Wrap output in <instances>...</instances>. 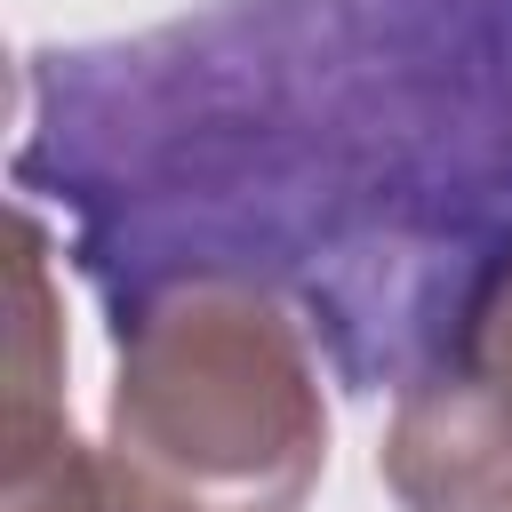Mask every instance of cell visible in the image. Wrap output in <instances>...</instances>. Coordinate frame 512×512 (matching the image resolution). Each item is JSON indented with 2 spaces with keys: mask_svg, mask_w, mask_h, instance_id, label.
I'll return each mask as SVG.
<instances>
[{
  "mask_svg": "<svg viewBox=\"0 0 512 512\" xmlns=\"http://www.w3.org/2000/svg\"><path fill=\"white\" fill-rule=\"evenodd\" d=\"M16 184L72 216L104 304L232 272L400 392L512 240V0H208L40 48Z\"/></svg>",
  "mask_w": 512,
  "mask_h": 512,
  "instance_id": "obj_1",
  "label": "cell"
},
{
  "mask_svg": "<svg viewBox=\"0 0 512 512\" xmlns=\"http://www.w3.org/2000/svg\"><path fill=\"white\" fill-rule=\"evenodd\" d=\"M376 472L400 512H512V240L448 312L424 376L392 392Z\"/></svg>",
  "mask_w": 512,
  "mask_h": 512,
  "instance_id": "obj_3",
  "label": "cell"
},
{
  "mask_svg": "<svg viewBox=\"0 0 512 512\" xmlns=\"http://www.w3.org/2000/svg\"><path fill=\"white\" fill-rule=\"evenodd\" d=\"M64 328H56V280H48V232L32 200L16 208V368H8V448L64 432Z\"/></svg>",
  "mask_w": 512,
  "mask_h": 512,
  "instance_id": "obj_5",
  "label": "cell"
},
{
  "mask_svg": "<svg viewBox=\"0 0 512 512\" xmlns=\"http://www.w3.org/2000/svg\"><path fill=\"white\" fill-rule=\"evenodd\" d=\"M0 512H192V504L152 488L128 456L72 440V424H64V432L0 456Z\"/></svg>",
  "mask_w": 512,
  "mask_h": 512,
  "instance_id": "obj_4",
  "label": "cell"
},
{
  "mask_svg": "<svg viewBox=\"0 0 512 512\" xmlns=\"http://www.w3.org/2000/svg\"><path fill=\"white\" fill-rule=\"evenodd\" d=\"M104 448L192 512H304L328 464L312 328L232 272L120 296Z\"/></svg>",
  "mask_w": 512,
  "mask_h": 512,
  "instance_id": "obj_2",
  "label": "cell"
}]
</instances>
